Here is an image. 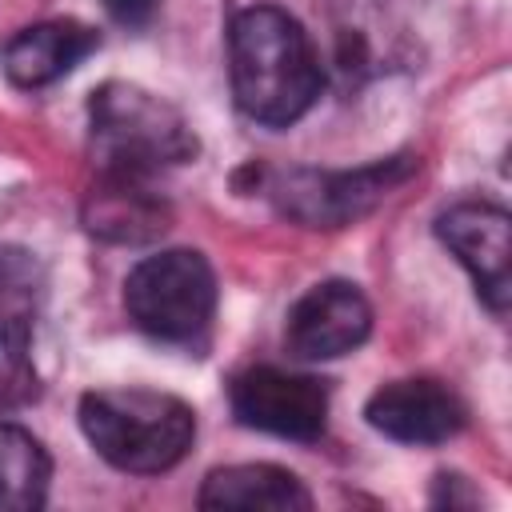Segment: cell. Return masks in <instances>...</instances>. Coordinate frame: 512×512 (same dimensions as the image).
<instances>
[{"label": "cell", "instance_id": "obj_1", "mask_svg": "<svg viewBox=\"0 0 512 512\" xmlns=\"http://www.w3.org/2000/svg\"><path fill=\"white\" fill-rule=\"evenodd\" d=\"M228 76L240 112L272 128L300 120L324 88L308 32L272 4L236 12L228 28Z\"/></svg>", "mask_w": 512, "mask_h": 512}, {"label": "cell", "instance_id": "obj_2", "mask_svg": "<svg viewBox=\"0 0 512 512\" xmlns=\"http://www.w3.org/2000/svg\"><path fill=\"white\" fill-rule=\"evenodd\" d=\"M80 428L96 456L120 472L156 476L176 468L196 436V416L180 396L152 388H100L80 400Z\"/></svg>", "mask_w": 512, "mask_h": 512}, {"label": "cell", "instance_id": "obj_3", "mask_svg": "<svg viewBox=\"0 0 512 512\" xmlns=\"http://www.w3.org/2000/svg\"><path fill=\"white\" fill-rule=\"evenodd\" d=\"M88 140L96 172L152 180L164 168L188 164L196 156V136L188 120L160 96L112 80L88 100Z\"/></svg>", "mask_w": 512, "mask_h": 512}, {"label": "cell", "instance_id": "obj_4", "mask_svg": "<svg viewBox=\"0 0 512 512\" xmlns=\"http://www.w3.org/2000/svg\"><path fill=\"white\" fill-rule=\"evenodd\" d=\"M128 320L164 344H196L216 312L212 264L192 248H164L144 256L124 280Z\"/></svg>", "mask_w": 512, "mask_h": 512}, {"label": "cell", "instance_id": "obj_5", "mask_svg": "<svg viewBox=\"0 0 512 512\" xmlns=\"http://www.w3.org/2000/svg\"><path fill=\"white\" fill-rule=\"evenodd\" d=\"M412 168L416 164L408 156L376 160L356 172L296 168L276 180L272 196L284 216H292L308 228H336V224H348V220H360L364 212H372L392 188H400L412 176Z\"/></svg>", "mask_w": 512, "mask_h": 512}, {"label": "cell", "instance_id": "obj_6", "mask_svg": "<svg viewBox=\"0 0 512 512\" xmlns=\"http://www.w3.org/2000/svg\"><path fill=\"white\" fill-rule=\"evenodd\" d=\"M232 412L244 428H260V432L308 444L324 436L328 388L316 376L260 364L232 380Z\"/></svg>", "mask_w": 512, "mask_h": 512}, {"label": "cell", "instance_id": "obj_7", "mask_svg": "<svg viewBox=\"0 0 512 512\" xmlns=\"http://www.w3.org/2000/svg\"><path fill=\"white\" fill-rule=\"evenodd\" d=\"M372 332V308L348 280H324L308 288L284 324V344L296 360H336L360 348Z\"/></svg>", "mask_w": 512, "mask_h": 512}, {"label": "cell", "instance_id": "obj_8", "mask_svg": "<svg viewBox=\"0 0 512 512\" xmlns=\"http://www.w3.org/2000/svg\"><path fill=\"white\" fill-rule=\"evenodd\" d=\"M364 416L388 440H400V444H444L464 428L468 408L448 384L416 376V380H392L380 392H372Z\"/></svg>", "mask_w": 512, "mask_h": 512}, {"label": "cell", "instance_id": "obj_9", "mask_svg": "<svg viewBox=\"0 0 512 512\" xmlns=\"http://www.w3.org/2000/svg\"><path fill=\"white\" fill-rule=\"evenodd\" d=\"M508 212L496 204H456L436 220V236L472 272L484 304L504 316L508 308Z\"/></svg>", "mask_w": 512, "mask_h": 512}, {"label": "cell", "instance_id": "obj_10", "mask_svg": "<svg viewBox=\"0 0 512 512\" xmlns=\"http://www.w3.org/2000/svg\"><path fill=\"white\" fill-rule=\"evenodd\" d=\"M168 220V204L140 176L100 172L84 196V228L108 244H148L168 232Z\"/></svg>", "mask_w": 512, "mask_h": 512}, {"label": "cell", "instance_id": "obj_11", "mask_svg": "<svg viewBox=\"0 0 512 512\" xmlns=\"http://www.w3.org/2000/svg\"><path fill=\"white\" fill-rule=\"evenodd\" d=\"M96 44H100L96 32L80 20H44V24L20 28L4 44L0 64L16 88H44L68 76Z\"/></svg>", "mask_w": 512, "mask_h": 512}, {"label": "cell", "instance_id": "obj_12", "mask_svg": "<svg viewBox=\"0 0 512 512\" xmlns=\"http://www.w3.org/2000/svg\"><path fill=\"white\" fill-rule=\"evenodd\" d=\"M200 508H220V512H304L312 508L308 488L276 464H232L208 472L200 496Z\"/></svg>", "mask_w": 512, "mask_h": 512}, {"label": "cell", "instance_id": "obj_13", "mask_svg": "<svg viewBox=\"0 0 512 512\" xmlns=\"http://www.w3.org/2000/svg\"><path fill=\"white\" fill-rule=\"evenodd\" d=\"M52 460L44 444L20 428L0 420V512H36L48 500Z\"/></svg>", "mask_w": 512, "mask_h": 512}, {"label": "cell", "instance_id": "obj_14", "mask_svg": "<svg viewBox=\"0 0 512 512\" xmlns=\"http://www.w3.org/2000/svg\"><path fill=\"white\" fill-rule=\"evenodd\" d=\"M40 300V268L28 252L0 248V328H32Z\"/></svg>", "mask_w": 512, "mask_h": 512}, {"label": "cell", "instance_id": "obj_15", "mask_svg": "<svg viewBox=\"0 0 512 512\" xmlns=\"http://www.w3.org/2000/svg\"><path fill=\"white\" fill-rule=\"evenodd\" d=\"M32 328H0V412L24 408L40 396V376L28 352Z\"/></svg>", "mask_w": 512, "mask_h": 512}, {"label": "cell", "instance_id": "obj_16", "mask_svg": "<svg viewBox=\"0 0 512 512\" xmlns=\"http://www.w3.org/2000/svg\"><path fill=\"white\" fill-rule=\"evenodd\" d=\"M104 8H108V16H112L116 24H124V28H144V24L156 16L160 0H104Z\"/></svg>", "mask_w": 512, "mask_h": 512}]
</instances>
